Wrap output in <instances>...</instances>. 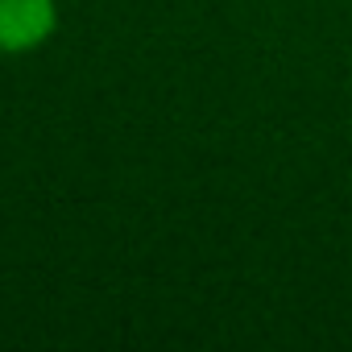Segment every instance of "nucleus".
Wrapping results in <instances>:
<instances>
[{
	"label": "nucleus",
	"instance_id": "1",
	"mask_svg": "<svg viewBox=\"0 0 352 352\" xmlns=\"http://www.w3.org/2000/svg\"><path fill=\"white\" fill-rule=\"evenodd\" d=\"M58 25L54 0H0V54L38 50Z\"/></svg>",
	"mask_w": 352,
	"mask_h": 352
}]
</instances>
